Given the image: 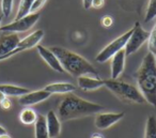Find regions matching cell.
Listing matches in <instances>:
<instances>
[{
  "label": "cell",
  "instance_id": "cell-18",
  "mask_svg": "<svg viewBox=\"0 0 156 138\" xmlns=\"http://www.w3.org/2000/svg\"><path fill=\"white\" fill-rule=\"evenodd\" d=\"M0 91L5 93L7 96H22L30 92L29 89L14 86V85H0Z\"/></svg>",
  "mask_w": 156,
  "mask_h": 138
},
{
  "label": "cell",
  "instance_id": "cell-6",
  "mask_svg": "<svg viewBox=\"0 0 156 138\" xmlns=\"http://www.w3.org/2000/svg\"><path fill=\"white\" fill-rule=\"evenodd\" d=\"M150 32L142 28L141 24L139 22H136L133 27V33L128 39L127 43L125 45V55L126 57L135 54L145 42L149 40Z\"/></svg>",
  "mask_w": 156,
  "mask_h": 138
},
{
  "label": "cell",
  "instance_id": "cell-14",
  "mask_svg": "<svg viewBox=\"0 0 156 138\" xmlns=\"http://www.w3.org/2000/svg\"><path fill=\"white\" fill-rule=\"evenodd\" d=\"M43 38H44V31L41 30V29L37 30L31 33V34L27 35L25 39L20 40V42L17 45V48H20V52H24V50L33 48L39 45V43L42 41Z\"/></svg>",
  "mask_w": 156,
  "mask_h": 138
},
{
  "label": "cell",
  "instance_id": "cell-30",
  "mask_svg": "<svg viewBox=\"0 0 156 138\" xmlns=\"http://www.w3.org/2000/svg\"><path fill=\"white\" fill-rule=\"evenodd\" d=\"M7 133H8L7 129H5L3 126H1V125H0V135H3V134H7Z\"/></svg>",
  "mask_w": 156,
  "mask_h": 138
},
{
  "label": "cell",
  "instance_id": "cell-15",
  "mask_svg": "<svg viewBox=\"0 0 156 138\" xmlns=\"http://www.w3.org/2000/svg\"><path fill=\"white\" fill-rule=\"evenodd\" d=\"M46 123H47V129L49 138L59 137L61 133V122L58 114L54 110H49L46 116Z\"/></svg>",
  "mask_w": 156,
  "mask_h": 138
},
{
  "label": "cell",
  "instance_id": "cell-10",
  "mask_svg": "<svg viewBox=\"0 0 156 138\" xmlns=\"http://www.w3.org/2000/svg\"><path fill=\"white\" fill-rule=\"evenodd\" d=\"M50 93L47 92L46 90H37V91H32V92H28L26 94L20 96L18 100V103L22 106H32L35 105L37 103H41V102L47 100L48 97H50Z\"/></svg>",
  "mask_w": 156,
  "mask_h": 138
},
{
  "label": "cell",
  "instance_id": "cell-2",
  "mask_svg": "<svg viewBox=\"0 0 156 138\" xmlns=\"http://www.w3.org/2000/svg\"><path fill=\"white\" fill-rule=\"evenodd\" d=\"M138 89L145 102L156 108V58L147 53L143 58L138 71L135 74Z\"/></svg>",
  "mask_w": 156,
  "mask_h": 138
},
{
  "label": "cell",
  "instance_id": "cell-28",
  "mask_svg": "<svg viewBox=\"0 0 156 138\" xmlns=\"http://www.w3.org/2000/svg\"><path fill=\"white\" fill-rule=\"evenodd\" d=\"M105 5V0H93L92 1V8L94 9H101Z\"/></svg>",
  "mask_w": 156,
  "mask_h": 138
},
{
  "label": "cell",
  "instance_id": "cell-9",
  "mask_svg": "<svg viewBox=\"0 0 156 138\" xmlns=\"http://www.w3.org/2000/svg\"><path fill=\"white\" fill-rule=\"evenodd\" d=\"M20 42L17 33L3 32L0 35V56H5L12 53Z\"/></svg>",
  "mask_w": 156,
  "mask_h": 138
},
{
  "label": "cell",
  "instance_id": "cell-7",
  "mask_svg": "<svg viewBox=\"0 0 156 138\" xmlns=\"http://www.w3.org/2000/svg\"><path fill=\"white\" fill-rule=\"evenodd\" d=\"M41 14L39 12L37 13H30L25 17H22L20 20H15L11 24L5 25L0 27L1 32H12V33H20V32H26L29 29H31L37 20H40Z\"/></svg>",
  "mask_w": 156,
  "mask_h": 138
},
{
  "label": "cell",
  "instance_id": "cell-26",
  "mask_svg": "<svg viewBox=\"0 0 156 138\" xmlns=\"http://www.w3.org/2000/svg\"><path fill=\"white\" fill-rule=\"evenodd\" d=\"M101 24H102V26L105 27V28H109V27L112 26L113 18L109 15H105V16H103L102 20H101Z\"/></svg>",
  "mask_w": 156,
  "mask_h": 138
},
{
  "label": "cell",
  "instance_id": "cell-25",
  "mask_svg": "<svg viewBox=\"0 0 156 138\" xmlns=\"http://www.w3.org/2000/svg\"><path fill=\"white\" fill-rule=\"evenodd\" d=\"M46 1H47V0H34V1H33L32 7H31L30 13H37V12H39L40 10L44 7V5L46 3Z\"/></svg>",
  "mask_w": 156,
  "mask_h": 138
},
{
  "label": "cell",
  "instance_id": "cell-19",
  "mask_svg": "<svg viewBox=\"0 0 156 138\" xmlns=\"http://www.w3.org/2000/svg\"><path fill=\"white\" fill-rule=\"evenodd\" d=\"M37 114L32 108L26 107L20 111V120L23 124L25 125H31L34 124V122L37 121Z\"/></svg>",
  "mask_w": 156,
  "mask_h": 138
},
{
  "label": "cell",
  "instance_id": "cell-4",
  "mask_svg": "<svg viewBox=\"0 0 156 138\" xmlns=\"http://www.w3.org/2000/svg\"><path fill=\"white\" fill-rule=\"evenodd\" d=\"M104 86H106L115 96L119 97L124 103H147L139 89L134 85L118 79H107L104 80Z\"/></svg>",
  "mask_w": 156,
  "mask_h": 138
},
{
  "label": "cell",
  "instance_id": "cell-32",
  "mask_svg": "<svg viewBox=\"0 0 156 138\" xmlns=\"http://www.w3.org/2000/svg\"><path fill=\"white\" fill-rule=\"evenodd\" d=\"M5 97H7V95H5L3 92H1V91H0V102H2L3 100L5 99Z\"/></svg>",
  "mask_w": 156,
  "mask_h": 138
},
{
  "label": "cell",
  "instance_id": "cell-1",
  "mask_svg": "<svg viewBox=\"0 0 156 138\" xmlns=\"http://www.w3.org/2000/svg\"><path fill=\"white\" fill-rule=\"evenodd\" d=\"M104 109L100 104L83 100L73 93H67L58 106V117L60 121H69L72 119L91 116L98 114Z\"/></svg>",
  "mask_w": 156,
  "mask_h": 138
},
{
  "label": "cell",
  "instance_id": "cell-35",
  "mask_svg": "<svg viewBox=\"0 0 156 138\" xmlns=\"http://www.w3.org/2000/svg\"><path fill=\"white\" fill-rule=\"evenodd\" d=\"M155 58H156V55H155Z\"/></svg>",
  "mask_w": 156,
  "mask_h": 138
},
{
  "label": "cell",
  "instance_id": "cell-24",
  "mask_svg": "<svg viewBox=\"0 0 156 138\" xmlns=\"http://www.w3.org/2000/svg\"><path fill=\"white\" fill-rule=\"evenodd\" d=\"M149 49L150 53L156 55V24L153 27L152 31L150 32V37H149Z\"/></svg>",
  "mask_w": 156,
  "mask_h": 138
},
{
  "label": "cell",
  "instance_id": "cell-23",
  "mask_svg": "<svg viewBox=\"0 0 156 138\" xmlns=\"http://www.w3.org/2000/svg\"><path fill=\"white\" fill-rule=\"evenodd\" d=\"M13 10V0H1V12L2 16L9 17Z\"/></svg>",
  "mask_w": 156,
  "mask_h": 138
},
{
  "label": "cell",
  "instance_id": "cell-12",
  "mask_svg": "<svg viewBox=\"0 0 156 138\" xmlns=\"http://www.w3.org/2000/svg\"><path fill=\"white\" fill-rule=\"evenodd\" d=\"M78 87L83 91H94L104 86V80L100 77H91L88 75L79 76L77 78Z\"/></svg>",
  "mask_w": 156,
  "mask_h": 138
},
{
  "label": "cell",
  "instance_id": "cell-29",
  "mask_svg": "<svg viewBox=\"0 0 156 138\" xmlns=\"http://www.w3.org/2000/svg\"><path fill=\"white\" fill-rule=\"evenodd\" d=\"M92 1H93V0H83V8H85L86 10H89L90 8H92Z\"/></svg>",
  "mask_w": 156,
  "mask_h": 138
},
{
  "label": "cell",
  "instance_id": "cell-16",
  "mask_svg": "<svg viewBox=\"0 0 156 138\" xmlns=\"http://www.w3.org/2000/svg\"><path fill=\"white\" fill-rule=\"evenodd\" d=\"M76 86L69 82H55V84H50L44 88L47 92L50 94L54 93H58V94H67V93H72L76 90Z\"/></svg>",
  "mask_w": 156,
  "mask_h": 138
},
{
  "label": "cell",
  "instance_id": "cell-3",
  "mask_svg": "<svg viewBox=\"0 0 156 138\" xmlns=\"http://www.w3.org/2000/svg\"><path fill=\"white\" fill-rule=\"evenodd\" d=\"M49 49L56 55L63 70L69 75L77 78L83 75H93L98 77V70L80 55L59 46H52Z\"/></svg>",
  "mask_w": 156,
  "mask_h": 138
},
{
  "label": "cell",
  "instance_id": "cell-17",
  "mask_svg": "<svg viewBox=\"0 0 156 138\" xmlns=\"http://www.w3.org/2000/svg\"><path fill=\"white\" fill-rule=\"evenodd\" d=\"M34 135L35 138H49L46 117L43 114H37V121L34 122Z\"/></svg>",
  "mask_w": 156,
  "mask_h": 138
},
{
  "label": "cell",
  "instance_id": "cell-5",
  "mask_svg": "<svg viewBox=\"0 0 156 138\" xmlns=\"http://www.w3.org/2000/svg\"><path fill=\"white\" fill-rule=\"evenodd\" d=\"M132 33H133V28L129 29V30L124 33V34L120 35V37L117 38L115 40H113L111 43H109L106 47H104L98 53L95 60L98 61V63H104V62H106V61H108L109 59L112 58L118 52L124 49L128 39H129V37L132 35Z\"/></svg>",
  "mask_w": 156,
  "mask_h": 138
},
{
  "label": "cell",
  "instance_id": "cell-21",
  "mask_svg": "<svg viewBox=\"0 0 156 138\" xmlns=\"http://www.w3.org/2000/svg\"><path fill=\"white\" fill-rule=\"evenodd\" d=\"M144 138H156V117L150 116L145 125Z\"/></svg>",
  "mask_w": 156,
  "mask_h": 138
},
{
  "label": "cell",
  "instance_id": "cell-33",
  "mask_svg": "<svg viewBox=\"0 0 156 138\" xmlns=\"http://www.w3.org/2000/svg\"><path fill=\"white\" fill-rule=\"evenodd\" d=\"M0 138H12V137L7 133V134H3V135H0Z\"/></svg>",
  "mask_w": 156,
  "mask_h": 138
},
{
  "label": "cell",
  "instance_id": "cell-13",
  "mask_svg": "<svg viewBox=\"0 0 156 138\" xmlns=\"http://www.w3.org/2000/svg\"><path fill=\"white\" fill-rule=\"evenodd\" d=\"M125 50L122 49L118 52L111 60V79H118L124 71V65H125Z\"/></svg>",
  "mask_w": 156,
  "mask_h": 138
},
{
  "label": "cell",
  "instance_id": "cell-8",
  "mask_svg": "<svg viewBox=\"0 0 156 138\" xmlns=\"http://www.w3.org/2000/svg\"><path fill=\"white\" fill-rule=\"evenodd\" d=\"M124 116H125L124 112H104V114L98 112L94 120V124L98 129H106L122 120Z\"/></svg>",
  "mask_w": 156,
  "mask_h": 138
},
{
  "label": "cell",
  "instance_id": "cell-27",
  "mask_svg": "<svg viewBox=\"0 0 156 138\" xmlns=\"http://www.w3.org/2000/svg\"><path fill=\"white\" fill-rule=\"evenodd\" d=\"M0 106H1V108H2V109L9 110L10 108L12 107V103H11V101L8 99V97H5L2 102H0Z\"/></svg>",
  "mask_w": 156,
  "mask_h": 138
},
{
  "label": "cell",
  "instance_id": "cell-31",
  "mask_svg": "<svg viewBox=\"0 0 156 138\" xmlns=\"http://www.w3.org/2000/svg\"><path fill=\"white\" fill-rule=\"evenodd\" d=\"M91 138H104V137H103V136L101 135V134H98V133H94L93 135L91 136Z\"/></svg>",
  "mask_w": 156,
  "mask_h": 138
},
{
  "label": "cell",
  "instance_id": "cell-22",
  "mask_svg": "<svg viewBox=\"0 0 156 138\" xmlns=\"http://www.w3.org/2000/svg\"><path fill=\"white\" fill-rule=\"evenodd\" d=\"M156 17V0H149V5L147 8V13H145L144 22H151L152 20Z\"/></svg>",
  "mask_w": 156,
  "mask_h": 138
},
{
  "label": "cell",
  "instance_id": "cell-34",
  "mask_svg": "<svg viewBox=\"0 0 156 138\" xmlns=\"http://www.w3.org/2000/svg\"><path fill=\"white\" fill-rule=\"evenodd\" d=\"M2 17H3L2 15H0V26H1V22H2Z\"/></svg>",
  "mask_w": 156,
  "mask_h": 138
},
{
  "label": "cell",
  "instance_id": "cell-11",
  "mask_svg": "<svg viewBox=\"0 0 156 138\" xmlns=\"http://www.w3.org/2000/svg\"><path fill=\"white\" fill-rule=\"evenodd\" d=\"M37 49L39 55L42 57V59H43L54 71L58 72V73H63V72H64V70H63L59 59L57 58V56L49 49V48H46L42 45H37Z\"/></svg>",
  "mask_w": 156,
  "mask_h": 138
},
{
  "label": "cell",
  "instance_id": "cell-20",
  "mask_svg": "<svg viewBox=\"0 0 156 138\" xmlns=\"http://www.w3.org/2000/svg\"><path fill=\"white\" fill-rule=\"evenodd\" d=\"M33 1H34V0H20L17 13H16V16H15V20H20V18L25 17V16H27L28 14H30Z\"/></svg>",
  "mask_w": 156,
  "mask_h": 138
}]
</instances>
